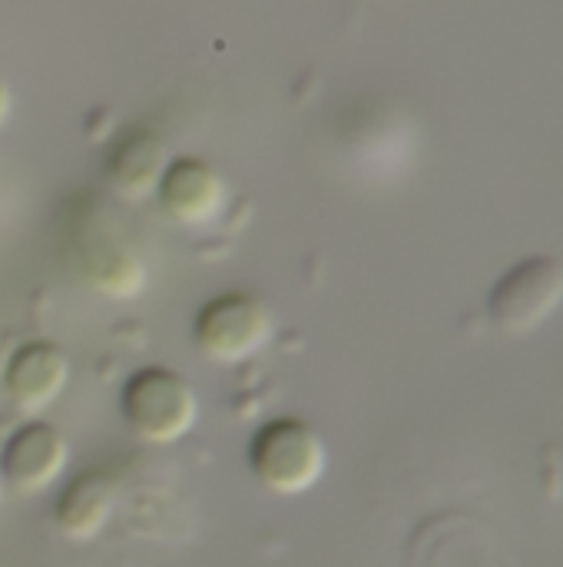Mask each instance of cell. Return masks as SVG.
<instances>
[{
	"label": "cell",
	"instance_id": "obj_1",
	"mask_svg": "<svg viewBox=\"0 0 563 567\" xmlns=\"http://www.w3.org/2000/svg\"><path fill=\"white\" fill-rule=\"evenodd\" d=\"M249 472L272 495H305L325 475V442L322 435L292 415L269 419L256 429L249 442Z\"/></svg>",
	"mask_w": 563,
	"mask_h": 567
},
{
	"label": "cell",
	"instance_id": "obj_2",
	"mask_svg": "<svg viewBox=\"0 0 563 567\" xmlns=\"http://www.w3.org/2000/svg\"><path fill=\"white\" fill-rule=\"evenodd\" d=\"M119 412L136 439L149 445H173L196 425L199 395L176 369L143 365L126 379Z\"/></svg>",
	"mask_w": 563,
	"mask_h": 567
},
{
	"label": "cell",
	"instance_id": "obj_3",
	"mask_svg": "<svg viewBox=\"0 0 563 567\" xmlns=\"http://www.w3.org/2000/svg\"><path fill=\"white\" fill-rule=\"evenodd\" d=\"M563 302V266L554 256H528L514 262L488 296L491 322L508 336L541 329Z\"/></svg>",
	"mask_w": 563,
	"mask_h": 567
},
{
	"label": "cell",
	"instance_id": "obj_4",
	"mask_svg": "<svg viewBox=\"0 0 563 567\" xmlns=\"http://www.w3.org/2000/svg\"><path fill=\"white\" fill-rule=\"evenodd\" d=\"M272 336V312L249 292H219L199 306L192 319V342L209 362H246Z\"/></svg>",
	"mask_w": 563,
	"mask_h": 567
},
{
	"label": "cell",
	"instance_id": "obj_5",
	"mask_svg": "<svg viewBox=\"0 0 563 567\" xmlns=\"http://www.w3.org/2000/svg\"><path fill=\"white\" fill-rule=\"evenodd\" d=\"M73 272L106 299H129L143 289L146 269L123 229L106 216H83L70 236Z\"/></svg>",
	"mask_w": 563,
	"mask_h": 567
},
{
	"label": "cell",
	"instance_id": "obj_6",
	"mask_svg": "<svg viewBox=\"0 0 563 567\" xmlns=\"http://www.w3.org/2000/svg\"><path fill=\"white\" fill-rule=\"evenodd\" d=\"M66 458L70 445L63 432L43 419H27L0 449V482L17 495H37L63 475Z\"/></svg>",
	"mask_w": 563,
	"mask_h": 567
},
{
	"label": "cell",
	"instance_id": "obj_7",
	"mask_svg": "<svg viewBox=\"0 0 563 567\" xmlns=\"http://www.w3.org/2000/svg\"><path fill=\"white\" fill-rule=\"evenodd\" d=\"M70 379L63 349L50 339H30L17 346L3 365V395L23 415H37L56 402Z\"/></svg>",
	"mask_w": 563,
	"mask_h": 567
},
{
	"label": "cell",
	"instance_id": "obj_8",
	"mask_svg": "<svg viewBox=\"0 0 563 567\" xmlns=\"http://www.w3.org/2000/svg\"><path fill=\"white\" fill-rule=\"evenodd\" d=\"M156 199L163 213L179 226H206L226 206V183L216 166L199 156H176L166 163Z\"/></svg>",
	"mask_w": 563,
	"mask_h": 567
},
{
	"label": "cell",
	"instance_id": "obj_9",
	"mask_svg": "<svg viewBox=\"0 0 563 567\" xmlns=\"http://www.w3.org/2000/svg\"><path fill=\"white\" fill-rule=\"evenodd\" d=\"M116 478L103 468H86L60 488L53 502V525L70 542H90L106 528V522L116 512Z\"/></svg>",
	"mask_w": 563,
	"mask_h": 567
},
{
	"label": "cell",
	"instance_id": "obj_10",
	"mask_svg": "<svg viewBox=\"0 0 563 567\" xmlns=\"http://www.w3.org/2000/svg\"><path fill=\"white\" fill-rule=\"evenodd\" d=\"M166 146L153 130L133 126L119 133L103 156V179L123 199H146L166 169Z\"/></svg>",
	"mask_w": 563,
	"mask_h": 567
},
{
	"label": "cell",
	"instance_id": "obj_11",
	"mask_svg": "<svg viewBox=\"0 0 563 567\" xmlns=\"http://www.w3.org/2000/svg\"><path fill=\"white\" fill-rule=\"evenodd\" d=\"M7 106H10V100H7V86H3V80H0V123H3V116H7Z\"/></svg>",
	"mask_w": 563,
	"mask_h": 567
},
{
	"label": "cell",
	"instance_id": "obj_12",
	"mask_svg": "<svg viewBox=\"0 0 563 567\" xmlns=\"http://www.w3.org/2000/svg\"><path fill=\"white\" fill-rule=\"evenodd\" d=\"M0 492H3V482H0Z\"/></svg>",
	"mask_w": 563,
	"mask_h": 567
}]
</instances>
